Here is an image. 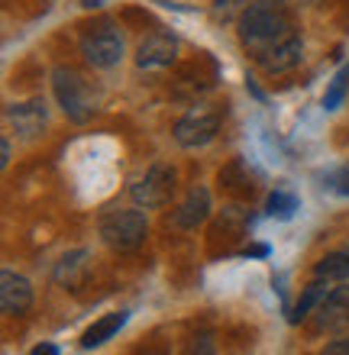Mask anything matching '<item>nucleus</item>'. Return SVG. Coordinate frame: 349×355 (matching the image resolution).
I'll return each instance as SVG.
<instances>
[{
  "label": "nucleus",
  "mask_w": 349,
  "mask_h": 355,
  "mask_svg": "<svg viewBox=\"0 0 349 355\" xmlns=\"http://www.w3.org/2000/svg\"><path fill=\"white\" fill-rule=\"evenodd\" d=\"M349 278V255L346 252H330L314 265V281H327V284H340Z\"/></svg>",
  "instance_id": "obj_13"
},
{
  "label": "nucleus",
  "mask_w": 349,
  "mask_h": 355,
  "mask_svg": "<svg viewBox=\"0 0 349 355\" xmlns=\"http://www.w3.org/2000/svg\"><path fill=\"white\" fill-rule=\"evenodd\" d=\"M175 55H178V39L171 36L169 29H155V33H149V36L139 42V49H136V65L152 71V68L171 65Z\"/></svg>",
  "instance_id": "obj_8"
},
{
  "label": "nucleus",
  "mask_w": 349,
  "mask_h": 355,
  "mask_svg": "<svg viewBox=\"0 0 349 355\" xmlns=\"http://www.w3.org/2000/svg\"><path fill=\"white\" fill-rule=\"evenodd\" d=\"M330 187H333V191H340V194H349V168L330 175Z\"/></svg>",
  "instance_id": "obj_19"
},
{
  "label": "nucleus",
  "mask_w": 349,
  "mask_h": 355,
  "mask_svg": "<svg viewBox=\"0 0 349 355\" xmlns=\"http://www.w3.org/2000/svg\"><path fill=\"white\" fill-rule=\"evenodd\" d=\"M29 355H58V346H52V343H42V346H36Z\"/></svg>",
  "instance_id": "obj_21"
},
{
  "label": "nucleus",
  "mask_w": 349,
  "mask_h": 355,
  "mask_svg": "<svg viewBox=\"0 0 349 355\" xmlns=\"http://www.w3.org/2000/svg\"><path fill=\"white\" fill-rule=\"evenodd\" d=\"M7 120L13 123V130H17L23 139H36L39 132L46 130V103L42 101L13 103L7 110Z\"/></svg>",
  "instance_id": "obj_10"
},
{
  "label": "nucleus",
  "mask_w": 349,
  "mask_h": 355,
  "mask_svg": "<svg viewBox=\"0 0 349 355\" xmlns=\"http://www.w3.org/2000/svg\"><path fill=\"white\" fill-rule=\"evenodd\" d=\"M321 355H349V339H337V343H330Z\"/></svg>",
  "instance_id": "obj_20"
},
{
  "label": "nucleus",
  "mask_w": 349,
  "mask_h": 355,
  "mask_svg": "<svg viewBox=\"0 0 349 355\" xmlns=\"http://www.w3.org/2000/svg\"><path fill=\"white\" fill-rule=\"evenodd\" d=\"M33 307V284L17 271H3L0 275V310L7 317H19Z\"/></svg>",
  "instance_id": "obj_9"
},
{
  "label": "nucleus",
  "mask_w": 349,
  "mask_h": 355,
  "mask_svg": "<svg viewBox=\"0 0 349 355\" xmlns=\"http://www.w3.org/2000/svg\"><path fill=\"white\" fill-rule=\"evenodd\" d=\"M220 130V107L214 103H198L191 107L178 123H175V139L185 149H198V146H207Z\"/></svg>",
  "instance_id": "obj_3"
},
{
  "label": "nucleus",
  "mask_w": 349,
  "mask_h": 355,
  "mask_svg": "<svg viewBox=\"0 0 349 355\" xmlns=\"http://www.w3.org/2000/svg\"><path fill=\"white\" fill-rule=\"evenodd\" d=\"M52 78H56L52 85H56V97H58V103H62V110L75 123L91 120L94 107H91V94H87L85 81H81L75 71H68V68H58Z\"/></svg>",
  "instance_id": "obj_6"
},
{
  "label": "nucleus",
  "mask_w": 349,
  "mask_h": 355,
  "mask_svg": "<svg viewBox=\"0 0 349 355\" xmlns=\"http://www.w3.org/2000/svg\"><path fill=\"white\" fill-rule=\"evenodd\" d=\"M81 52L94 68H114L123 58V36L114 23H97L81 36Z\"/></svg>",
  "instance_id": "obj_5"
},
{
  "label": "nucleus",
  "mask_w": 349,
  "mask_h": 355,
  "mask_svg": "<svg viewBox=\"0 0 349 355\" xmlns=\"http://www.w3.org/2000/svg\"><path fill=\"white\" fill-rule=\"evenodd\" d=\"M327 294H330V288H323V281H314L311 288H304L301 300H298V307H294V313H291L294 323H301V320L311 317L314 310L323 304V297H327Z\"/></svg>",
  "instance_id": "obj_14"
},
{
  "label": "nucleus",
  "mask_w": 349,
  "mask_h": 355,
  "mask_svg": "<svg viewBox=\"0 0 349 355\" xmlns=\"http://www.w3.org/2000/svg\"><path fill=\"white\" fill-rule=\"evenodd\" d=\"M0 155H3V159H0V165H7V162H10V139H3V146H0Z\"/></svg>",
  "instance_id": "obj_22"
},
{
  "label": "nucleus",
  "mask_w": 349,
  "mask_h": 355,
  "mask_svg": "<svg viewBox=\"0 0 349 355\" xmlns=\"http://www.w3.org/2000/svg\"><path fill=\"white\" fill-rule=\"evenodd\" d=\"M149 236V220L142 210H110L101 216V239L114 252H133Z\"/></svg>",
  "instance_id": "obj_2"
},
{
  "label": "nucleus",
  "mask_w": 349,
  "mask_h": 355,
  "mask_svg": "<svg viewBox=\"0 0 349 355\" xmlns=\"http://www.w3.org/2000/svg\"><path fill=\"white\" fill-rule=\"evenodd\" d=\"M317 329H330L333 336L349 339V288H330L323 304L314 310Z\"/></svg>",
  "instance_id": "obj_7"
},
{
  "label": "nucleus",
  "mask_w": 349,
  "mask_h": 355,
  "mask_svg": "<svg viewBox=\"0 0 349 355\" xmlns=\"http://www.w3.org/2000/svg\"><path fill=\"white\" fill-rule=\"evenodd\" d=\"M239 39H243L246 52L269 75H282V71H288V68L301 62L304 42L294 33L288 13L275 0L246 3L243 13H239Z\"/></svg>",
  "instance_id": "obj_1"
},
{
  "label": "nucleus",
  "mask_w": 349,
  "mask_h": 355,
  "mask_svg": "<svg viewBox=\"0 0 349 355\" xmlns=\"http://www.w3.org/2000/svg\"><path fill=\"white\" fill-rule=\"evenodd\" d=\"M175 184H178V175L171 165L165 162H155L146 175L133 184V204L146 207V210H155V207H165L175 194Z\"/></svg>",
  "instance_id": "obj_4"
},
{
  "label": "nucleus",
  "mask_w": 349,
  "mask_h": 355,
  "mask_svg": "<svg viewBox=\"0 0 349 355\" xmlns=\"http://www.w3.org/2000/svg\"><path fill=\"white\" fill-rule=\"evenodd\" d=\"M298 207H301V200H298L291 191H275V194L269 197L265 210H269V216H275V220H291Z\"/></svg>",
  "instance_id": "obj_15"
},
{
  "label": "nucleus",
  "mask_w": 349,
  "mask_h": 355,
  "mask_svg": "<svg viewBox=\"0 0 349 355\" xmlns=\"http://www.w3.org/2000/svg\"><path fill=\"white\" fill-rule=\"evenodd\" d=\"M207 214H210L207 187H194V191L171 210V223L178 226V230H194V226H201L204 220H207Z\"/></svg>",
  "instance_id": "obj_11"
},
{
  "label": "nucleus",
  "mask_w": 349,
  "mask_h": 355,
  "mask_svg": "<svg viewBox=\"0 0 349 355\" xmlns=\"http://www.w3.org/2000/svg\"><path fill=\"white\" fill-rule=\"evenodd\" d=\"M346 91H349V62L333 75L330 87H327V94H323V107H327V110H337V107L346 101Z\"/></svg>",
  "instance_id": "obj_16"
},
{
  "label": "nucleus",
  "mask_w": 349,
  "mask_h": 355,
  "mask_svg": "<svg viewBox=\"0 0 349 355\" xmlns=\"http://www.w3.org/2000/svg\"><path fill=\"white\" fill-rule=\"evenodd\" d=\"M126 320H130V313H126V310H117V313H107V317H101L94 327L85 329V336H81V346H85V349L104 346L107 339H114L117 333L126 327Z\"/></svg>",
  "instance_id": "obj_12"
},
{
  "label": "nucleus",
  "mask_w": 349,
  "mask_h": 355,
  "mask_svg": "<svg viewBox=\"0 0 349 355\" xmlns=\"http://www.w3.org/2000/svg\"><path fill=\"white\" fill-rule=\"evenodd\" d=\"M236 10H239V3H236V0H217V3H214V17H217V19H230Z\"/></svg>",
  "instance_id": "obj_18"
},
{
  "label": "nucleus",
  "mask_w": 349,
  "mask_h": 355,
  "mask_svg": "<svg viewBox=\"0 0 349 355\" xmlns=\"http://www.w3.org/2000/svg\"><path fill=\"white\" fill-rule=\"evenodd\" d=\"M346 255H349V245H346Z\"/></svg>",
  "instance_id": "obj_23"
},
{
  "label": "nucleus",
  "mask_w": 349,
  "mask_h": 355,
  "mask_svg": "<svg viewBox=\"0 0 349 355\" xmlns=\"http://www.w3.org/2000/svg\"><path fill=\"white\" fill-rule=\"evenodd\" d=\"M85 259H87L85 249H78V252L65 255V259L58 262V268H56V281H62V284H75V281H78V271L85 268Z\"/></svg>",
  "instance_id": "obj_17"
}]
</instances>
